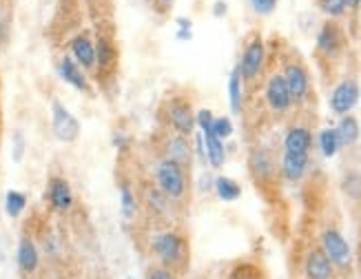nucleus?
<instances>
[{
	"label": "nucleus",
	"instance_id": "nucleus-1",
	"mask_svg": "<svg viewBox=\"0 0 361 279\" xmlns=\"http://www.w3.org/2000/svg\"><path fill=\"white\" fill-rule=\"evenodd\" d=\"M149 251L158 261V266L178 273L180 277L188 271L191 261V246L182 230L178 228H164L153 232L149 240Z\"/></svg>",
	"mask_w": 361,
	"mask_h": 279
},
{
	"label": "nucleus",
	"instance_id": "nucleus-2",
	"mask_svg": "<svg viewBox=\"0 0 361 279\" xmlns=\"http://www.w3.org/2000/svg\"><path fill=\"white\" fill-rule=\"evenodd\" d=\"M160 118L171 133H180V135L191 137L197 129L193 102H191V98H186L184 93H173V96L162 104Z\"/></svg>",
	"mask_w": 361,
	"mask_h": 279
},
{
	"label": "nucleus",
	"instance_id": "nucleus-3",
	"mask_svg": "<svg viewBox=\"0 0 361 279\" xmlns=\"http://www.w3.org/2000/svg\"><path fill=\"white\" fill-rule=\"evenodd\" d=\"M348 46L346 31L339 25V20H326L315 38V54L322 65H337L343 58Z\"/></svg>",
	"mask_w": 361,
	"mask_h": 279
},
{
	"label": "nucleus",
	"instance_id": "nucleus-4",
	"mask_svg": "<svg viewBox=\"0 0 361 279\" xmlns=\"http://www.w3.org/2000/svg\"><path fill=\"white\" fill-rule=\"evenodd\" d=\"M319 246L326 253V257L331 259L335 266L337 275L348 277L355 268V257H353V248L348 240L343 237V232L337 226H326L319 235Z\"/></svg>",
	"mask_w": 361,
	"mask_h": 279
},
{
	"label": "nucleus",
	"instance_id": "nucleus-5",
	"mask_svg": "<svg viewBox=\"0 0 361 279\" xmlns=\"http://www.w3.org/2000/svg\"><path fill=\"white\" fill-rule=\"evenodd\" d=\"M188 170L176 162L171 160H164L160 158L158 164H155V170H153V178H155V186L173 202V204H178V202L186 199V193H188Z\"/></svg>",
	"mask_w": 361,
	"mask_h": 279
},
{
	"label": "nucleus",
	"instance_id": "nucleus-6",
	"mask_svg": "<svg viewBox=\"0 0 361 279\" xmlns=\"http://www.w3.org/2000/svg\"><path fill=\"white\" fill-rule=\"evenodd\" d=\"M281 75H284L286 87L290 91L293 106H304L312 93V80H310V71L304 65V60L300 58H288L284 60V67H281Z\"/></svg>",
	"mask_w": 361,
	"mask_h": 279
},
{
	"label": "nucleus",
	"instance_id": "nucleus-7",
	"mask_svg": "<svg viewBox=\"0 0 361 279\" xmlns=\"http://www.w3.org/2000/svg\"><path fill=\"white\" fill-rule=\"evenodd\" d=\"M264 67H266V42L259 34H253L244 42L242 58H240V65H238L244 85L255 82L257 78L264 73Z\"/></svg>",
	"mask_w": 361,
	"mask_h": 279
},
{
	"label": "nucleus",
	"instance_id": "nucleus-8",
	"mask_svg": "<svg viewBox=\"0 0 361 279\" xmlns=\"http://www.w3.org/2000/svg\"><path fill=\"white\" fill-rule=\"evenodd\" d=\"M264 100H266V106H269L275 116H286L293 108L290 91L286 87V80H284V75H281V71H273L269 78H266Z\"/></svg>",
	"mask_w": 361,
	"mask_h": 279
},
{
	"label": "nucleus",
	"instance_id": "nucleus-9",
	"mask_svg": "<svg viewBox=\"0 0 361 279\" xmlns=\"http://www.w3.org/2000/svg\"><path fill=\"white\" fill-rule=\"evenodd\" d=\"M359 98H361V87H359V80L353 75L343 78L339 80L335 87H333V93H331V111L339 118L353 113V108L359 104Z\"/></svg>",
	"mask_w": 361,
	"mask_h": 279
},
{
	"label": "nucleus",
	"instance_id": "nucleus-10",
	"mask_svg": "<svg viewBox=\"0 0 361 279\" xmlns=\"http://www.w3.org/2000/svg\"><path fill=\"white\" fill-rule=\"evenodd\" d=\"M51 131L62 144H71L80 137V122L60 100L51 102Z\"/></svg>",
	"mask_w": 361,
	"mask_h": 279
},
{
	"label": "nucleus",
	"instance_id": "nucleus-11",
	"mask_svg": "<svg viewBox=\"0 0 361 279\" xmlns=\"http://www.w3.org/2000/svg\"><path fill=\"white\" fill-rule=\"evenodd\" d=\"M248 168H250V175L259 186H269L277 180L279 170H277V162L273 158V153L264 147H255L250 149L248 153Z\"/></svg>",
	"mask_w": 361,
	"mask_h": 279
},
{
	"label": "nucleus",
	"instance_id": "nucleus-12",
	"mask_svg": "<svg viewBox=\"0 0 361 279\" xmlns=\"http://www.w3.org/2000/svg\"><path fill=\"white\" fill-rule=\"evenodd\" d=\"M162 158L164 160H171L180 166H184L186 170L191 168L193 164V147H191V140L186 135H180V133H166L164 140H162Z\"/></svg>",
	"mask_w": 361,
	"mask_h": 279
},
{
	"label": "nucleus",
	"instance_id": "nucleus-13",
	"mask_svg": "<svg viewBox=\"0 0 361 279\" xmlns=\"http://www.w3.org/2000/svg\"><path fill=\"white\" fill-rule=\"evenodd\" d=\"M304 279H335L337 271L331 264V259L326 257V253L322 251V246H310L306 255H304Z\"/></svg>",
	"mask_w": 361,
	"mask_h": 279
},
{
	"label": "nucleus",
	"instance_id": "nucleus-14",
	"mask_svg": "<svg viewBox=\"0 0 361 279\" xmlns=\"http://www.w3.org/2000/svg\"><path fill=\"white\" fill-rule=\"evenodd\" d=\"M120 65V51L116 40L109 34H98L96 40V69L102 78L114 75Z\"/></svg>",
	"mask_w": 361,
	"mask_h": 279
},
{
	"label": "nucleus",
	"instance_id": "nucleus-15",
	"mask_svg": "<svg viewBox=\"0 0 361 279\" xmlns=\"http://www.w3.org/2000/svg\"><path fill=\"white\" fill-rule=\"evenodd\" d=\"M47 202H49L54 213H60V215L69 213L73 209V202H75L71 184L65 178L54 175L49 180V184H47Z\"/></svg>",
	"mask_w": 361,
	"mask_h": 279
},
{
	"label": "nucleus",
	"instance_id": "nucleus-16",
	"mask_svg": "<svg viewBox=\"0 0 361 279\" xmlns=\"http://www.w3.org/2000/svg\"><path fill=\"white\" fill-rule=\"evenodd\" d=\"M16 264H18V271L23 275H34L40 268V251L38 244L31 235H20L18 248H16Z\"/></svg>",
	"mask_w": 361,
	"mask_h": 279
},
{
	"label": "nucleus",
	"instance_id": "nucleus-17",
	"mask_svg": "<svg viewBox=\"0 0 361 279\" xmlns=\"http://www.w3.org/2000/svg\"><path fill=\"white\" fill-rule=\"evenodd\" d=\"M58 75L69 87H73L75 91H82V93L91 91V85H89V78H87L85 69L78 65V62L71 56H62L60 58V62H58Z\"/></svg>",
	"mask_w": 361,
	"mask_h": 279
},
{
	"label": "nucleus",
	"instance_id": "nucleus-18",
	"mask_svg": "<svg viewBox=\"0 0 361 279\" xmlns=\"http://www.w3.org/2000/svg\"><path fill=\"white\" fill-rule=\"evenodd\" d=\"M312 131L306 124H293L288 127L284 135V153H295V155H310L312 149Z\"/></svg>",
	"mask_w": 361,
	"mask_h": 279
},
{
	"label": "nucleus",
	"instance_id": "nucleus-19",
	"mask_svg": "<svg viewBox=\"0 0 361 279\" xmlns=\"http://www.w3.org/2000/svg\"><path fill=\"white\" fill-rule=\"evenodd\" d=\"M69 56L80 65L85 71L96 69V42L89 38V34H78L69 42Z\"/></svg>",
	"mask_w": 361,
	"mask_h": 279
},
{
	"label": "nucleus",
	"instance_id": "nucleus-20",
	"mask_svg": "<svg viewBox=\"0 0 361 279\" xmlns=\"http://www.w3.org/2000/svg\"><path fill=\"white\" fill-rule=\"evenodd\" d=\"M310 155H295V153H281L279 160V175L286 182H302L308 173Z\"/></svg>",
	"mask_w": 361,
	"mask_h": 279
},
{
	"label": "nucleus",
	"instance_id": "nucleus-21",
	"mask_svg": "<svg viewBox=\"0 0 361 279\" xmlns=\"http://www.w3.org/2000/svg\"><path fill=\"white\" fill-rule=\"evenodd\" d=\"M337 131V137H339V147L341 149H350L359 142V137H361V127H359V120L348 113V116H343L339 118V124L335 127Z\"/></svg>",
	"mask_w": 361,
	"mask_h": 279
},
{
	"label": "nucleus",
	"instance_id": "nucleus-22",
	"mask_svg": "<svg viewBox=\"0 0 361 279\" xmlns=\"http://www.w3.org/2000/svg\"><path fill=\"white\" fill-rule=\"evenodd\" d=\"M142 199H145V204L147 209L153 213V215H158V217H166L169 215V209L173 206V202H171L158 186H145V191H142Z\"/></svg>",
	"mask_w": 361,
	"mask_h": 279
},
{
	"label": "nucleus",
	"instance_id": "nucleus-23",
	"mask_svg": "<svg viewBox=\"0 0 361 279\" xmlns=\"http://www.w3.org/2000/svg\"><path fill=\"white\" fill-rule=\"evenodd\" d=\"M204 137V151H207V162L213 168H222L226 164V149L224 142L219 140L217 135H213V131L209 133H202Z\"/></svg>",
	"mask_w": 361,
	"mask_h": 279
},
{
	"label": "nucleus",
	"instance_id": "nucleus-24",
	"mask_svg": "<svg viewBox=\"0 0 361 279\" xmlns=\"http://www.w3.org/2000/svg\"><path fill=\"white\" fill-rule=\"evenodd\" d=\"M228 102H231L233 116H240L242 106H244V80H242V73L238 67H235L228 75Z\"/></svg>",
	"mask_w": 361,
	"mask_h": 279
},
{
	"label": "nucleus",
	"instance_id": "nucleus-25",
	"mask_svg": "<svg viewBox=\"0 0 361 279\" xmlns=\"http://www.w3.org/2000/svg\"><path fill=\"white\" fill-rule=\"evenodd\" d=\"M213 191L217 193V197L222 202H235V199H240V195H242V186H240L238 180L226 178V175H217L215 184H213Z\"/></svg>",
	"mask_w": 361,
	"mask_h": 279
},
{
	"label": "nucleus",
	"instance_id": "nucleus-26",
	"mask_svg": "<svg viewBox=\"0 0 361 279\" xmlns=\"http://www.w3.org/2000/svg\"><path fill=\"white\" fill-rule=\"evenodd\" d=\"M120 211L124 220H133L137 213V195L131 182H120Z\"/></svg>",
	"mask_w": 361,
	"mask_h": 279
},
{
	"label": "nucleus",
	"instance_id": "nucleus-27",
	"mask_svg": "<svg viewBox=\"0 0 361 279\" xmlns=\"http://www.w3.org/2000/svg\"><path fill=\"white\" fill-rule=\"evenodd\" d=\"M317 147H319L324 158H335V155L341 151L335 127H326V129L319 131V135H317Z\"/></svg>",
	"mask_w": 361,
	"mask_h": 279
},
{
	"label": "nucleus",
	"instance_id": "nucleus-28",
	"mask_svg": "<svg viewBox=\"0 0 361 279\" xmlns=\"http://www.w3.org/2000/svg\"><path fill=\"white\" fill-rule=\"evenodd\" d=\"M341 193L353 202H361V173L359 170H346V173H343Z\"/></svg>",
	"mask_w": 361,
	"mask_h": 279
},
{
	"label": "nucleus",
	"instance_id": "nucleus-29",
	"mask_svg": "<svg viewBox=\"0 0 361 279\" xmlns=\"http://www.w3.org/2000/svg\"><path fill=\"white\" fill-rule=\"evenodd\" d=\"M226 279H266L262 266L257 264H250V261H240L235 264L233 271L226 275Z\"/></svg>",
	"mask_w": 361,
	"mask_h": 279
},
{
	"label": "nucleus",
	"instance_id": "nucleus-30",
	"mask_svg": "<svg viewBox=\"0 0 361 279\" xmlns=\"http://www.w3.org/2000/svg\"><path fill=\"white\" fill-rule=\"evenodd\" d=\"M27 193L23 191H7L5 195V213L11 217V220H16V217H20L23 211L27 209Z\"/></svg>",
	"mask_w": 361,
	"mask_h": 279
},
{
	"label": "nucleus",
	"instance_id": "nucleus-31",
	"mask_svg": "<svg viewBox=\"0 0 361 279\" xmlns=\"http://www.w3.org/2000/svg\"><path fill=\"white\" fill-rule=\"evenodd\" d=\"M317 7L328 16V20H341L348 13L346 0H317Z\"/></svg>",
	"mask_w": 361,
	"mask_h": 279
},
{
	"label": "nucleus",
	"instance_id": "nucleus-32",
	"mask_svg": "<svg viewBox=\"0 0 361 279\" xmlns=\"http://www.w3.org/2000/svg\"><path fill=\"white\" fill-rule=\"evenodd\" d=\"M213 135H217L219 140H222V142H224L226 137H231L233 135V120L228 116L215 118V122H213Z\"/></svg>",
	"mask_w": 361,
	"mask_h": 279
},
{
	"label": "nucleus",
	"instance_id": "nucleus-33",
	"mask_svg": "<svg viewBox=\"0 0 361 279\" xmlns=\"http://www.w3.org/2000/svg\"><path fill=\"white\" fill-rule=\"evenodd\" d=\"M213 122H215V116L211 108H200V111H195V124H197L200 133L213 131Z\"/></svg>",
	"mask_w": 361,
	"mask_h": 279
},
{
	"label": "nucleus",
	"instance_id": "nucleus-34",
	"mask_svg": "<svg viewBox=\"0 0 361 279\" xmlns=\"http://www.w3.org/2000/svg\"><path fill=\"white\" fill-rule=\"evenodd\" d=\"M178 29H176V38L180 42H188L193 38V20L191 18H184V16H180V18L176 20Z\"/></svg>",
	"mask_w": 361,
	"mask_h": 279
},
{
	"label": "nucleus",
	"instance_id": "nucleus-35",
	"mask_svg": "<svg viewBox=\"0 0 361 279\" xmlns=\"http://www.w3.org/2000/svg\"><path fill=\"white\" fill-rule=\"evenodd\" d=\"M250 7L257 16H271L277 9V0H250Z\"/></svg>",
	"mask_w": 361,
	"mask_h": 279
},
{
	"label": "nucleus",
	"instance_id": "nucleus-36",
	"mask_svg": "<svg viewBox=\"0 0 361 279\" xmlns=\"http://www.w3.org/2000/svg\"><path fill=\"white\" fill-rule=\"evenodd\" d=\"M145 279H180V275L155 264V266H151V268L147 271V277H145Z\"/></svg>",
	"mask_w": 361,
	"mask_h": 279
},
{
	"label": "nucleus",
	"instance_id": "nucleus-37",
	"mask_svg": "<svg viewBox=\"0 0 361 279\" xmlns=\"http://www.w3.org/2000/svg\"><path fill=\"white\" fill-rule=\"evenodd\" d=\"M25 158V135L23 131H13V162H20Z\"/></svg>",
	"mask_w": 361,
	"mask_h": 279
},
{
	"label": "nucleus",
	"instance_id": "nucleus-38",
	"mask_svg": "<svg viewBox=\"0 0 361 279\" xmlns=\"http://www.w3.org/2000/svg\"><path fill=\"white\" fill-rule=\"evenodd\" d=\"M114 147L118 149V153H124L131 149V137L124 133H114Z\"/></svg>",
	"mask_w": 361,
	"mask_h": 279
},
{
	"label": "nucleus",
	"instance_id": "nucleus-39",
	"mask_svg": "<svg viewBox=\"0 0 361 279\" xmlns=\"http://www.w3.org/2000/svg\"><path fill=\"white\" fill-rule=\"evenodd\" d=\"M213 16H215V18H224V16H226V11H228V5L224 3V0H215V3H213Z\"/></svg>",
	"mask_w": 361,
	"mask_h": 279
},
{
	"label": "nucleus",
	"instance_id": "nucleus-40",
	"mask_svg": "<svg viewBox=\"0 0 361 279\" xmlns=\"http://www.w3.org/2000/svg\"><path fill=\"white\" fill-rule=\"evenodd\" d=\"M178 3V0H153V7L158 9L160 13H166L171 11V7H173Z\"/></svg>",
	"mask_w": 361,
	"mask_h": 279
},
{
	"label": "nucleus",
	"instance_id": "nucleus-41",
	"mask_svg": "<svg viewBox=\"0 0 361 279\" xmlns=\"http://www.w3.org/2000/svg\"><path fill=\"white\" fill-rule=\"evenodd\" d=\"M346 7H348V11H359L361 0H346Z\"/></svg>",
	"mask_w": 361,
	"mask_h": 279
},
{
	"label": "nucleus",
	"instance_id": "nucleus-42",
	"mask_svg": "<svg viewBox=\"0 0 361 279\" xmlns=\"http://www.w3.org/2000/svg\"><path fill=\"white\" fill-rule=\"evenodd\" d=\"M0 217H3V211H0Z\"/></svg>",
	"mask_w": 361,
	"mask_h": 279
},
{
	"label": "nucleus",
	"instance_id": "nucleus-43",
	"mask_svg": "<svg viewBox=\"0 0 361 279\" xmlns=\"http://www.w3.org/2000/svg\"><path fill=\"white\" fill-rule=\"evenodd\" d=\"M359 209H361V202H359Z\"/></svg>",
	"mask_w": 361,
	"mask_h": 279
}]
</instances>
